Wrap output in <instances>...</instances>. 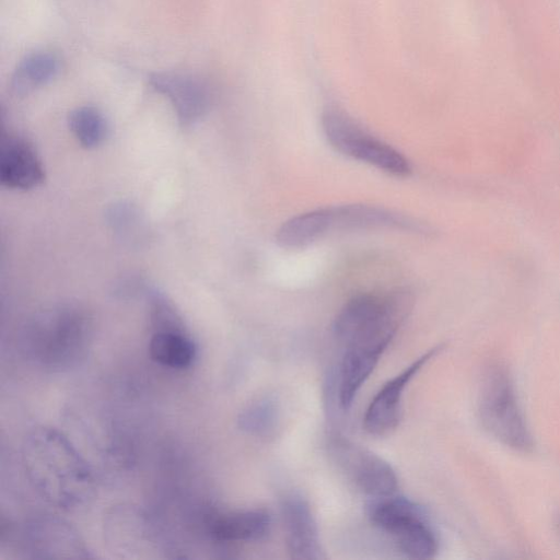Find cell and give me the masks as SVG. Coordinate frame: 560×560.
<instances>
[{
	"label": "cell",
	"mask_w": 560,
	"mask_h": 560,
	"mask_svg": "<svg viewBox=\"0 0 560 560\" xmlns=\"http://www.w3.org/2000/svg\"><path fill=\"white\" fill-rule=\"evenodd\" d=\"M22 458L33 488L49 503L71 510L92 497L94 483L89 466L58 431L34 430L24 442Z\"/></svg>",
	"instance_id": "1"
},
{
	"label": "cell",
	"mask_w": 560,
	"mask_h": 560,
	"mask_svg": "<svg viewBox=\"0 0 560 560\" xmlns=\"http://www.w3.org/2000/svg\"><path fill=\"white\" fill-rule=\"evenodd\" d=\"M406 293L360 294L350 299L332 323V334L343 349L375 348L385 351L409 308Z\"/></svg>",
	"instance_id": "2"
},
{
	"label": "cell",
	"mask_w": 560,
	"mask_h": 560,
	"mask_svg": "<svg viewBox=\"0 0 560 560\" xmlns=\"http://www.w3.org/2000/svg\"><path fill=\"white\" fill-rule=\"evenodd\" d=\"M365 510L371 524L388 535L407 558L431 559L438 552V534L417 502L394 493L370 499Z\"/></svg>",
	"instance_id": "3"
},
{
	"label": "cell",
	"mask_w": 560,
	"mask_h": 560,
	"mask_svg": "<svg viewBox=\"0 0 560 560\" xmlns=\"http://www.w3.org/2000/svg\"><path fill=\"white\" fill-rule=\"evenodd\" d=\"M478 412L482 427L493 439L515 451H532V434L504 368L495 365L487 372Z\"/></svg>",
	"instance_id": "4"
},
{
	"label": "cell",
	"mask_w": 560,
	"mask_h": 560,
	"mask_svg": "<svg viewBox=\"0 0 560 560\" xmlns=\"http://www.w3.org/2000/svg\"><path fill=\"white\" fill-rule=\"evenodd\" d=\"M322 127L329 144L339 153L395 176L411 173L409 161L396 149L374 137L337 107H328Z\"/></svg>",
	"instance_id": "5"
},
{
	"label": "cell",
	"mask_w": 560,
	"mask_h": 560,
	"mask_svg": "<svg viewBox=\"0 0 560 560\" xmlns=\"http://www.w3.org/2000/svg\"><path fill=\"white\" fill-rule=\"evenodd\" d=\"M328 452L340 471L370 499L396 493V471L381 456L340 434L328 439Z\"/></svg>",
	"instance_id": "6"
},
{
	"label": "cell",
	"mask_w": 560,
	"mask_h": 560,
	"mask_svg": "<svg viewBox=\"0 0 560 560\" xmlns=\"http://www.w3.org/2000/svg\"><path fill=\"white\" fill-rule=\"evenodd\" d=\"M88 331L85 318L73 310L48 313L32 331L34 352L48 365H69L82 354Z\"/></svg>",
	"instance_id": "7"
},
{
	"label": "cell",
	"mask_w": 560,
	"mask_h": 560,
	"mask_svg": "<svg viewBox=\"0 0 560 560\" xmlns=\"http://www.w3.org/2000/svg\"><path fill=\"white\" fill-rule=\"evenodd\" d=\"M439 350L440 347L430 349L383 384L369 402L363 416V429L369 434L383 436L395 430L400 420L405 390Z\"/></svg>",
	"instance_id": "8"
},
{
	"label": "cell",
	"mask_w": 560,
	"mask_h": 560,
	"mask_svg": "<svg viewBox=\"0 0 560 560\" xmlns=\"http://www.w3.org/2000/svg\"><path fill=\"white\" fill-rule=\"evenodd\" d=\"M152 88L171 102L179 121L191 125L208 110L212 92L199 75L179 70H163L151 73Z\"/></svg>",
	"instance_id": "9"
},
{
	"label": "cell",
	"mask_w": 560,
	"mask_h": 560,
	"mask_svg": "<svg viewBox=\"0 0 560 560\" xmlns=\"http://www.w3.org/2000/svg\"><path fill=\"white\" fill-rule=\"evenodd\" d=\"M280 513L291 558L325 559L317 522L307 500L298 492L284 493L280 499Z\"/></svg>",
	"instance_id": "10"
},
{
	"label": "cell",
	"mask_w": 560,
	"mask_h": 560,
	"mask_svg": "<svg viewBox=\"0 0 560 560\" xmlns=\"http://www.w3.org/2000/svg\"><path fill=\"white\" fill-rule=\"evenodd\" d=\"M327 230L330 232L368 230V229H399L407 231L420 230V224L392 210L363 203L327 207Z\"/></svg>",
	"instance_id": "11"
},
{
	"label": "cell",
	"mask_w": 560,
	"mask_h": 560,
	"mask_svg": "<svg viewBox=\"0 0 560 560\" xmlns=\"http://www.w3.org/2000/svg\"><path fill=\"white\" fill-rule=\"evenodd\" d=\"M45 178L43 164L27 141L19 137L4 139L0 154V182L10 189L27 190Z\"/></svg>",
	"instance_id": "12"
},
{
	"label": "cell",
	"mask_w": 560,
	"mask_h": 560,
	"mask_svg": "<svg viewBox=\"0 0 560 560\" xmlns=\"http://www.w3.org/2000/svg\"><path fill=\"white\" fill-rule=\"evenodd\" d=\"M272 518L264 509H246L212 515L207 522L209 535L218 542H253L265 539Z\"/></svg>",
	"instance_id": "13"
},
{
	"label": "cell",
	"mask_w": 560,
	"mask_h": 560,
	"mask_svg": "<svg viewBox=\"0 0 560 560\" xmlns=\"http://www.w3.org/2000/svg\"><path fill=\"white\" fill-rule=\"evenodd\" d=\"M26 549L35 557H88L79 535L68 525L56 520L34 522L23 529Z\"/></svg>",
	"instance_id": "14"
},
{
	"label": "cell",
	"mask_w": 560,
	"mask_h": 560,
	"mask_svg": "<svg viewBox=\"0 0 560 560\" xmlns=\"http://www.w3.org/2000/svg\"><path fill=\"white\" fill-rule=\"evenodd\" d=\"M62 69L60 56L50 50L26 55L16 65L11 79V91L19 96L31 93L55 80Z\"/></svg>",
	"instance_id": "15"
},
{
	"label": "cell",
	"mask_w": 560,
	"mask_h": 560,
	"mask_svg": "<svg viewBox=\"0 0 560 560\" xmlns=\"http://www.w3.org/2000/svg\"><path fill=\"white\" fill-rule=\"evenodd\" d=\"M144 515L131 506H116L107 515L105 522V537L115 550L136 551L145 538Z\"/></svg>",
	"instance_id": "16"
},
{
	"label": "cell",
	"mask_w": 560,
	"mask_h": 560,
	"mask_svg": "<svg viewBox=\"0 0 560 560\" xmlns=\"http://www.w3.org/2000/svg\"><path fill=\"white\" fill-rule=\"evenodd\" d=\"M149 353L163 366L186 369L194 362L197 348L184 329L158 330L150 339Z\"/></svg>",
	"instance_id": "17"
},
{
	"label": "cell",
	"mask_w": 560,
	"mask_h": 560,
	"mask_svg": "<svg viewBox=\"0 0 560 560\" xmlns=\"http://www.w3.org/2000/svg\"><path fill=\"white\" fill-rule=\"evenodd\" d=\"M327 233L325 208L307 211L290 218L281 224L276 234V242L284 248L307 246Z\"/></svg>",
	"instance_id": "18"
},
{
	"label": "cell",
	"mask_w": 560,
	"mask_h": 560,
	"mask_svg": "<svg viewBox=\"0 0 560 560\" xmlns=\"http://www.w3.org/2000/svg\"><path fill=\"white\" fill-rule=\"evenodd\" d=\"M279 402L272 396H261L249 402L240 412L238 428L246 434L256 438L271 435L279 423Z\"/></svg>",
	"instance_id": "19"
},
{
	"label": "cell",
	"mask_w": 560,
	"mask_h": 560,
	"mask_svg": "<svg viewBox=\"0 0 560 560\" xmlns=\"http://www.w3.org/2000/svg\"><path fill=\"white\" fill-rule=\"evenodd\" d=\"M68 125L77 141L86 149L98 147L108 133L105 116L94 106H80L71 110Z\"/></svg>",
	"instance_id": "20"
},
{
	"label": "cell",
	"mask_w": 560,
	"mask_h": 560,
	"mask_svg": "<svg viewBox=\"0 0 560 560\" xmlns=\"http://www.w3.org/2000/svg\"><path fill=\"white\" fill-rule=\"evenodd\" d=\"M558 526H559V529H560V518H559V523H558Z\"/></svg>",
	"instance_id": "21"
}]
</instances>
